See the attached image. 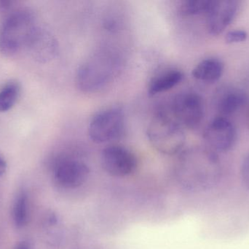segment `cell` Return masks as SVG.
Here are the masks:
<instances>
[{
  "instance_id": "cell-1",
  "label": "cell",
  "mask_w": 249,
  "mask_h": 249,
  "mask_svg": "<svg viewBox=\"0 0 249 249\" xmlns=\"http://www.w3.org/2000/svg\"><path fill=\"white\" fill-rule=\"evenodd\" d=\"M120 59L107 50L99 51L83 61L76 75L77 88L86 93H95L105 89L119 71Z\"/></svg>"
},
{
  "instance_id": "cell-2",
  "label": "cell",
  "mask_w": 249,
  "mask_h": 249,
  "mask_svg": "<svg viewBox=\"0 0 249 249\" xmlns=\"http://www.w3.org/2000/svg\"><path fill=\"white\" fill-rule=\"evenodd\" d=\"M36 26L35 15L29 9H18L9 13L0 26V52L11 57L26 48Z\"/></svg>"
},
{
  "instance_id": "cell-3",
  "label": "cell",
  "mask_w": 249,
  "mask_h": 249,
  "mask_svg": "<svg viewBox=\"0 0 249 249\" xmlns=\"http://www.w3.org/2000/svg\"><path fill=\"white\" fill-rule=\"evenodd\" d=\"M146 134L152 147L162 154H177L185 144L183 127L171 115L162 111L153 117Z\"/></svg>"
},
{
  "instance_id": "cell-4",
  "label": "cell",
  "mask_w": 249,
  "mask_h": 249,
  "mask_svg": "<svg viewBox=\"0 0 249 249\" xmlns=\"http://www.w3.org/2000/svg\"><path fill=\"white\" fill-rule=\"evenodd\" d=\"M125 130V119L121 108H109L93 115L89 126V134L92 141L105 143L121 138Z\"/></svg>"
},
{
  "instance_id": "cell-5",
  "label": "cell",
  "mask_w": 249,
  "mask_h": 249,
  "mask_svg": "<svg viewBox=\"0 0 249 249\" xmlns=\"http://www.w3.org/2000/svg\"><path fill=\"white\" fill-rule=\"evenodd\" d=\"M171 116L182 127L196 129L204 118V103L201 96L195 92L186 91L178 94L171 105Z\"/></svg>"
},
{
  "instance_id": "cell-6",
  "label": "cell",
  "mask_w": 249,
  "mask_h": 249,
  "mask_svg": "<svg viewBox=\"0 0 249 249\" xmlns=\"http://www.w3.org/2000/svg\"><path fill=\"white\" fill-rule=\"evenodd\" d=\"M237 135L236 127L233 122L228 117L219 115L206 125L203 139L205 147L217 153L231 150L236 143Z\"/></svg>"
},
{
  "instance_id": "cell-7",
  "label": "cell",
  "mask_w": 249,
  "mask_h": 249,
  "mask_svg": "<svg viewBox=\"0 0 249 249\" xmlns=\"http://www.w3.org/2000/svg\"><path fill=\"white\" fill-rule=\"evenodd\" d=\"M55 182L67 190H75L85 184L89 178V168L86 163L71 156H61L53 168Z\"/></svg>"
},
{
  "instance_id": "cell-8",
  "label": "cell",
  "mask_w": 249,
  "mask_h": 249,
  "mask_svg": "<svg viewBox=\"0 0 249 249\" xmlns=\"http://www.w3.org/2000/svg\"><path fill=\"white\" fill-rule=\"evenodd\" d=\"M102 168L109 175L124 178L131 175L137 168L136 156L121 146H109L102 151L101 156Z\"/></svg>"
},
{
  "instance_id": "cell-9",
  "label": "cell",
  "mask_w": 249,
  "mask_h": 249,
  "mask_svg": "<svg viewBox=\"0 0 249 249\" xmlns=\"http://www.w3.org/2000/svg\"><path fill=\"white\" fill-rule=\"evenodd\" d=\"M239 7V1L235 0H213L206 14L209 33L213 35L223 33L236 17Z\"/></svg>"
},
{
  "instance_id": "cell-10",
  "label": "cell",
  "mask_w": 249,
  "mask_h": 249,
  "mask_svg": "<svg viewBox=\"0 0 249 249\" xmlns=\"http://www.w3.org/2000/svg\"><path fill=\"white\" fill-rule=\"evenodd\" d=\"M26 49L38 62L47 63L58 54V41L48 29L37 25L28 41Z\"/></svg>"
},
{
  "instance_id": "cell-11",
  "label": "cell",
  "mask_w": 249,
  "mask_h": 249,
  "mask_svg": "<svg viewBox=\"0 0 249 249\" xmlns=\"http://www.w3.org/2000/svg\"><path fill=\"white\" fill-rule=\"evenodd\" d=\"M247 95L238 87H225L216 94L215 106L221 116L228 115L239 111L247 102Z\"/></svg>"
},
{
  "instance_id": "cell-12",
  "label": "cell",
  "mask_w": 249,
  "mask_h": 249,
  "mask_svg": "<svg viewBox=\"0 0 249 249\" xmlns=\"http://www.w3.org/2000/svg\"><path fill=\"white\" fill-rule=\"evenodd\" d=\"M225 64L220 58L209 57L200 61L193 68V77L203 83H212L218 81L223 76Z\"/></svg>"
},
{
  "instance_id": "cell-13",
  "label": "cell",
  "mask_w": 249,
  "mask_h": 249,
  "mask_svg": "<svg viewBox=\"0 0 249 249\" xmlns=\"http://www.w3.org/2000/svg\"><path fill=\"white\" fill-rule=\"evenodd\" d=\"M184 79V73L177 69H168L152 77L148 86V94L153 96L169 91L179 84Z\"/></svg>"
},
{
  "instance_id": "cell-14",
  "label": "cell",
  "mask_w": 249,
  "mask_h": 249,
  "mask_svg": "<svg viewBox=\"0 0 249 249\" xmlns=\"http://www.w3.org/2000/svg\"><path fill=\"white\" fill-rule=\"evenodd\" d=\"M20 86L17 81L11 80L0 89V113L12 109L18 99Z\"/></svg>"
},
{
  "instance_id": "cell-15",
  "label": "cell",
  "mask_w": 249,
  "mask_h": 249,
  "mask_svg": "<svg viewBox=\"0 0 249 249\" xmlns=\"http://www.w3.org/2000/svg\"><path fill=\"white\" fill-rule=\"evenodd\" d=\"M213 0H186L179 6V13L182 16H197L207 14Z\"/></svg>"
},
{
  "instance_id": "cell-16",
  "label": "cell",
  "mask_w": 249,
  "mask_h": 249,
  "mask_svg": "<svg viewBox=\"0 0 249 249\" xmlns=\"http://www.w3.org/2000/svg\"><path fill=\"white\" fill-rule=\"evenodd\" d=\"M13 219L16 227L23 228L28 222L27 195L22 192L18 196L13 207Z\"/></svg>"
},
{
  "instance_id": "cell-17",
  "label": "cell",
  "mask_w": 249,
  "mask_h": 249,
  "mask_svg": "<svg viewBox=\"0 0 249 249\" xmlns=\"http://www.w3.org/2000/svg\"><path fill=\"white\" fill-rule=\"evenodd\" d=\"M248 33L244 29L229 31L225 35V41L227 44H238L247 40Z\"/></svg>"
},
{
  "instance_id": "cell-18",
  "label": "cell",
  "mask_w": 249,
  "mask_h": 249,
  "mask_svg": "<svg viewBox=\"0 0 249 249\" xmlns=\"http://www.w3.org/2000/svg\"><path fill=\"white\" fill-rule=\"evenodd\" d=\"M241 173L244 185L249 190V153L243 161Z\"/></svg>"
},
{
  "instance_id": "cell-19",
  "label": "cell",
  "mask_w": 249,
  "mask_h": 249,
  "mask_svg": "<svg viewBox=\"0 0 249 249\" xmlns=\"http://www.w3.org/2000/svg\"><path fill=\"white\" fill-rule=\"evenodd\" d=\"M7 169V164L2 157L0 156V176L5 172Z\"/></svg>"
},
{
  "instance_id": "cell-20",
  "label": "cell",
  "mask_w": 249,
  "mask_h": 249,
  "mask_svg": "<svg viewBox=\"0 0 249 249\" xmlns=\"http://www.w3.org/2000/svg\"><path fill=\"white\" fill-rule=\"evenodd\" d=\"M16 249H31L29 247V244L26 242H21L20 244H18Z\"/></svg>"
}]
</instances>
